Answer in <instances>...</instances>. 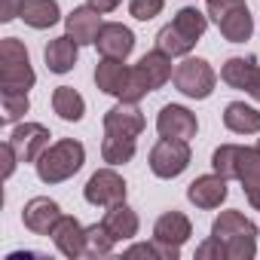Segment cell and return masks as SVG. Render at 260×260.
<instances>
[{
  "mask_svg": "<svg viewBox=\"0 0 260 260\" xmlns=\"http://www.w3.org/2000/svg\"><path fill=\"white\" fill-rule=\"evenodd\" d=\"M0 101H4V122L7 125H16L31 110L28 92H0Z\"/></svg>",
  "mask_w": 260,
  "mask_h": 260,
  "instance_id": "30",
  "label": "cell"
},
{
  "mask_svg": "<svg viewBox=\"0 0 260 260\" xmlns=\"http://www.w3.org/2000/svg\"><path fill=\"white\" fill-rule=\"evenodd\" d=\"M223 125L233 135H257L260 132V110L245 101H230L223 107Z\"/></svg>",
  "mask_w": 260,
  "mask_h": 260,
  "instance_id": "18",
  "label": "cell"
},
{
  "mask_svg": "<svg viewBox=\"0 0 260 260\" xmlns=\"http://www.w3.org/2000/svg\"><path fill=\"white\" fill-rule=\"evenodd\" d=\"M86 4H92V7L101 10V13H113V10L122 4V0H86Z\"/></svg>",
  "mask_w": 260,
  "mask_h": 260,
  "instance_id": "38",
  "label": "cell"
},
{
  "mask_svg": "<svg viewBox=\"0 0 260 260\" xmlns=\"http://www.w3.org/2000/svg\"><path fill=\"white\" fill-rule=\"evenodd\" d=\"M86 162V147L77 141V138H58L55 144H49L43 150V156L34 162L37 169V178L43 184H61L68 178H74Z\"/></svg>",
  "mask_w": 260,
  "mask_h": 260,
  "instance_id": "2",
  "label": "cell"
},
{
  "mask_svg": "<svg viewBox=\"0 0 260 260\" xmlns=\"http://www.w3.org/2000/svg\"><path fill=\"white\" fill-rule=\"evenodd\" d=\"M52 110L64 119V122H80L86 113V101L74 86H58L52 92Z\"/></svg>",
  "mask_w": 260,
  "mask_h": 260,
  "instance_id": "25",
  "label": "cell"
},
{
  "mask_svg": "<svg viewBox=\"0 0 260 260\" xmlns=\"http://www.w3.org/2000/svg\"><path fill=\"white\" fill-rule=\"evenodd\" d=\"M156 132L159 138H178V141H190L199 132V119L193 110H187L184 104H166L156 116Z\"/></svg>",
  "mask_w": 260,
  "mask_h": 260,
  "instance_id": "8",
  "label": "cell"
},
{
  "mask_svg": "<svg viewBox=\"0 0 260 260\" xmlns=\"http://www.w3.org/2000/svg\"><path fill=\"white\" fill-rule=\"evenodd\" d=\"M226 193H230L226 178L217 175V172H211V175H199V178L187 187V199H190L196 208H202V211H214V208H220V205L226 202Z\"/></svg>",
  "mask_w": 260,
  "mask_h": 260,
  "instance_id": "10",
  "label": "cell"
},
{
  "mask_svg": "<svg viewBox=\"0 0 260 260\" xmlns=\"http://www.w3.org/2000/svg\"><path fill=\"white\" fill-rule=\"evenodd\" d=\"M101 223L107 226V233L113 236V242H128V239H135L138 230H141V220H138L135 208H132V205H125V202L110 205Z\"/></svg>",
  "mask_w": 260,
  "mask_h": 260,
  "instance_id": "16",
  "label": "cell"
},
{
  "mask_svg": "<svg viewBox=\"0 0 260 260\" xmlns=\"http://www.w3.org/2000/svg\"><path fill=\"white\" fill-rule=\"evenodd\" d=\"M172 25H175L181 34H187L193 43H199V40H202V34L208 31V13H199L196 7H181V10L175 13Z\"/></svg>",
  "mask_w": 260,
  "mask_h": 260,
  "instance_id": "27",
  "label": "cell"
},
{
  "mask_svg": "<svg viewBox=\"0 0 260 260\" xmlns=\"http://www.w3.org/2000/svg\"><path fill=\"white\" fill-rule=\"evenodd\" d=\"M193 236V223H190V217L184 214V211H166V214H159L156 217V223H153V239H159V242H169V245H184L187 239Z\"/></svg>",
  "mask_w": 260,
  "mask_h": 260,
  "instance_id": "17",
  "label": "cell"
},
{
  "mask_svg": "<svg viewBox=\"0 0 260 260\" xmlns=\"http://www.w3.org/2000/svg\"><path fill=\"white\" fill-rule=\"evenodd\" d=\"M135 150H138V138L104 132V141H101V159H104L107 166H125V162H132V159H135Z\"/></svg>",
  "mask_w": 260,
  "mask_h": 260,
  "instance_id": "24",
  "label": "cell"
},
{
  "mask_svg": "<svg viewBox=\"0 0 260 260\" xmlns=\"http://www.w3.org/2000/svg\"><path fill=\"white\" fill-rule=\"evenodd\" d=\"M196 260H230L226 257V245L214 236H208L199 248H196Z\"/></svg>",
  "mask_w": 260,
  "mask_h": 260,
  "instance_id": "33",
  "label": "cell"
},
{
  "mask_svg": "<svg viewBox=\"0 0 260 260\" xmlns=\"http://www.w3.org/2000/svg\"><path fill=\"white\" fill-rule=\"evenodd\" d=\"M166 0H128V16L138 19V22H150L162 13Z\"/></svg>",
  "mask_w": 260,
  "mask_h": 260,
  "instance_id": "32",
  "label": "cell"
},
{
  "mask_svg": "<svg viewBox=\"0 0 260 260\" xmlns=\"http://www.w3.org/2000/svg\"><path fill=\"white\" fill-rule=\"evenodd\" d=\"M128 71H132V68H125L122 58H101V61L95 64V86H98L104 95L119 98L122 89H125Z\"/></svg>",
  "mask_w": 260,
  "mask_h": 260,
  "instance_id": "19",
  "label": "cell"
},
{
  "mask_svg": "<svg viewBox=\"0 0 260 260\" xmlns=\"http://www.w3.org/2000/svg\"><path fill=\"white\" fill-rule=\"evenodd\" d=\"M83 196L89 205H98V208H110V205H119L125 202L128 196V184L122 181V175H116L113 169H98L86 187H83Z\"/></svg>",
  "mask_w": 260,
  "mask_h": 260,
  "instance_id": "6",
  "label": "cell"
},
{
  "mask_svg": "<svg viewBox=\"0 0 260 260\" xmlns=\"http://www.w3.org/2000/svg\"><path fill=\"white\" fill-rule=\"evenodd\" d=\"M49 128L43 125V122H19L13 132H10V144L16 147V153H19V159L22 162H37L40 156H43V150L49 147Z\"/></svg>",
  "mask_w": 260,
  "mask_h": 260,
  "instance_id": "7",
  "label": "cell"
},
{
  "mask_svg": "<svg viewBox=\"0 0 260 260\" xmlns=\"http://www.w3.org/2000/svg\"><path fill=\"white\" fill-rule=\"evenodd\" d=\"M245 199L254 211H260V190H245Z\"/></svg>",
  "mask_w": 260,
  "mask_h": 260,
  "instance_id": "40",
  "label": "cell"
},
{
  "mask_svg": "<svg viewBox=\"0 0 260 260\" xmlns=\"http://www.w3.org/2000/svg\"><path fill=\"white\" fill-rule=\"evenodd\" d=\"M217 28H220V34H223L226 43H245V40H251V34H254V19H251V13H248V4H245V7H236L233 13H226V16L217 22Z\"/></svg>",
  "mask_w": 260,
  "mask_h": 260,
  "instance_id": "23",
  "label": "cell"
},
{
  "mask_svg": "<svg viewBox=\"0 0 260 260\" xmlns=\"http://www.w3.org/2000/svg\"><path fill=\"white\" fill-rule=\"evenodd\" d=\"M95 46H98L101 58H122L125 61L135 49V34H132V28H125L119 22H104L98 37H95Z\"/></svg>",
  "mask_w": 260,
  "mask_h": 260,
  "instance_id": "12",
  "label": "cell"
},
{
  "mask_svg": "<svg viewBox=\"0 0 260 260\" xmlns=\"http://www.w3.org/2000/svg\"><path fill=\"white\" fill-rule=\"evenodd\" d=\"M211 236L226 245L230 260H254L257 254V223L236 208H226L214 217Z\"/></svg>",
  "mask_w": 260,
  "mask_h": 260,
  "instance_id": "1",
  "label": "cell"
},
{
  "mask_svg": "<svg viewBox=\"0 0 260 260\" xmlns=\"http://www.w3.org/2000/svg\"><path fill=\"white\" fill-rule=\"evenodd\" d=\"M49 236H52V245L58 248L61 257H68V260L86 257V226L74 214H61Z\"/></svg>",
  "mask_w": 260,
  "mask_h": 260,
  "instance_id": "9",
  "label": "cell"
},
{
  "mask_svg": "<svg viewBox=\"0 0 260 260\" xmlns=\"http://www.w3.org/2000/svg\"><path fill=\"white\" fill-rule=\"evenodd\" d=\"M113 236L107 233L104 223H92L86 226V257H107L113 251Z\"/></svg>",
  "mask_w": 260,
  "mask_h": 260,
  "instance_id": "29",
  "label": "cell"
},
{
  "mask_svg": "<svg viewBox=\"0 0 260 260\" xmlns=\"http://www.w3.org/2000/svg\"><path fill=\"white\" fill-rule=\"evenodd\" d=\"M205 7H208V19L217 25L226 13H233L236 7H245V0H208Z\"/></svg>",
  "mask_w": 260,
  "mask_h": 260,
  "instance_id": "34",
  "label": "cell"
},
{
  "mask_svg": "<svg viewBox=\"0 0 260 260\" xmlns=\"http://www.w3.org/2000/svg\"><path fill=\"white\" fill-rule=\"evenodd\" d=\"M236 162H239V144H220L211 156V169L226 181H236Z\"/></svg>",
  "mask_w": 260,
  "mask_h": 260,
  "instance_id": "31",
  "label": "cell"
},
{
  "mask_svg": "<svg viewBox=\"0 0 260 260\" xmlns=\"http://www.w3.org/2000/svg\"><path fill=\"white\" fill-rule=\"evenodd\" d=\"M58 217H61V205L55 199H49V196H34L22 208V223L34 236H49L52 226L58 223Z\"/></svg>",
  "mask_w": 260,
  "mask_h": 260,
  "instance_id": "11",
  "label": "cell"
},
{
  "mask_svg": "<svg viewBox=\"0 0 260 260\" xmlns=\"http://www.w3.org/2000/svg\"><path fill=\"white\" fill-rule=\"evenodd\" d=\"M257 58L254 55H233V58H226L223 61V68H220V80L230 86V89H248L251 86V80H254V74H257Z\"/></svg>",
  "mask_w": 260,
  "mask_h": 260,
  "instance_id": "22",
  "label": "cell"
},
{
  "mask_svg": "<svg viewBox=\"0 0 260 260\" xmlns=\"http://www.w3.org/2000/svg\"><path fill=\"white\" fill-rule=\"evenodd\" d=\"M245 92H248L254 101H260V68H257V74H254V80H251V86H248Z\"/></svg>",
  "mask_w": 260,
  "mask_h": 260,
  "instance_id": "39",
  "label": "cell"
},
{
  "mask_svg": "<svg viewBox=\"0 0 260 260\" xmlns=\"http://www.w3.org/2000/svg\"><path fill=\"white\" fill-rule=\"evenodd\" d=\"M135 68L144 74V80L150 83V89H153V92H156V89H162V86L175 77V71H172V55H166L162 49H153V52L141 55Z\"/></svg>",
  "mask_w": 260,
  "mask_h": 260,
  "instance_id": "21",
  "label": "cell"
},
{
  "mask_svg": "<svg viewBox=\"0 0 260 260\" xmlns=\"http://www.w3.org/2000/svg\"><path fill=\"white\" fill-rule=\"evenodd\" d=\"M190 141H178V138H159L150 150V172L162 181H172L178 175H184L190 169Z\"/></svg>",
  "mask_w": 260,
  "mask_h": 260,
  "instance_id": "5",
  "label": "cell"
},
{
  "mask_svg": "<svg viewBox=\"0 0 260 260\" xmlns=\"http://www.w3.org/2000/svg\"><path fill=\"white\" fill-rule=\"evenodd\" d=\"M205 4H208V0H205Z\"/></svg>",
  "mask_w": 260,
  "mask_h": 260,
  "instance_id": "42",
  "label": "cell"
},
{
  "mask_svg": "<svg viewBox=\"0 0 260 260\" xmlns=\"http://www.w3.org/2000/svg\"><path fill=\"white\" fill-rule=\"evenodd\" d=\"M22 13V0H0V22H13Z\"/></svg>",
  "mask_w": 260,
  "mask_h": 260,
  "instance_id": "37",
  "label": "cell"
},
{
  "mask_svg": "<svg viewBox=\"0 0 260 260\" xmlns=\"http://www.w3.org/2000/svg\"><path fill=\"white\" fill-rule=\"evenodd\" d=\"M257 147H260V138H257Z\"/></svg>",
  "mask_w": 260,
  "mask_h": 260,
  "instance_id": "41",
  "label": "cell"
},
{
  "mask_svg": "<svg viewBox=\"0 0 260 260\" xmlns=\"http://www.w3.org/2000/svg\"><path fill=\"white\" fill-rule=\"evenodd\" d=\"M193 40L187 37V34H181L172 22L169 25H162L159 31H156V49H162L166 55H172V58H178V55H190L193 52Z\"/></svg>",
  "mask_w": 260,
  "mask_h": 260,
  "instance_id": "28",
  "label": "cell"
},
{
  "mask_svg": "<svg viewBox=\"0 0 260 260\" xmlns=\"http://www.w3.org/2000/svg\"><path fill=\"white\" fill-rule=\"evenodd\" d=\"M37 83L31 55L19 37L0 40V92H28Z\"/></svg>",
  "mask_w": 260,
  "mask_h": 260,
  "instance_id": "3",
  "label": "cell"
},
{
  "mask_svg": "<svg viewBox=\"0 0 260 260\" xmlns=\"http://www.w3.org/2000/svg\"><path fill=\"white\" fill-rule=\"evenodd\" d=\"M101 10H95L92 4H86V7H74L68 16H64V34L68 37H74L80 46H89V43H95V37H98V31H101Z\"/></svg>",
  "mask_w": 260,
  "mask_h": 260,
  "instance_id": "14",
  "label": "cell"
},
{
  "mask_svg": "<svg viewBox=\"0 0 260 260\" xmlns=\"http://www.w3.org/2000/svg\"><path fill=\"white\" fill-rule=\"evenodd\" d=\"M104 132L138 138L144 132V113H141L138 101H119V104H113L104 113Z\"/></svg>",
  "mask_w": 260,
  "mask_h": 260,
  "instance_id": "13",
  "label": "cell"
},
{
  "mask_svg": "<svg viewBox=\"0 0 260 260\" xmlns=\"http://www.w3.org/2000/svg\"><path fill=\"white\" fill-rule=\"evenodd\" d=\"M19 19L34 31H46V28L61 22V10H58L55 0H22Z\"/></svg>",
  "mask_w": 260,
  "mask_h": 260,
  "instance_id": "20",
  "label": "cell"
},
{
  "mask_svg": "<svg viewBox=\"0 0 260 260\" xmlns=\"http://www.w3.org/2000/svg\"><path fill=\"white\" fill-rule=\"evenodd\" d=\"M77 58H80V43L68 34L49 40L46 49H43V61L52 74H71L77 68Z\"/></svg>",
  "mask_w": 260,
  "mask_h": 260,
  "instance_id": "15",
  "label": "cell"
},
{
  "mask_svg": "<svg viewBox=\"0 0 260 260\" xmlns=\"http://www.w3.org/2000/svg\"><path fill=\"white\" fill-rule=\"evenodd\" d=\"M0 162H4V178L10 181V178H13V172H16V166L22 162V159H19V153H16V147H13L10 141L0 144Z\"/></svg>",
  "mask_w": 260,
  "mask_h": 260,
  "instance_id": "35",
  "label": "cell"
},
{
  "mask_svg": "<svg viewBox=\"0 0 260 260\" xmlns=\"http://www.w3.org/2000/svg\"><path fill=\"white\" fill-rule=\"evenodd\" d=\"M175 89L181 92V95H187V98H196V101H202V98H208L211 92H214V86H217V74H214V68L205 61V58H193V55H187L178 68H175Z\"/></svg>",
  "mask_w": 260,
  "mask_h": 260,
  "instance_id": "4",
  "label": "cell"
},
{
  "mask_svg": "<svg viewBox=\"0 0 260 260\" xmlns=\"http://www.w3.org/2000/svg\"><path fill=\"white\" fill-rule=\"evenodd\" d=\"M125 257H150V260H159V254H156V245H153V242H141V245L125 248Z\"/></svg>",
  "mask_w": 260,
  "mask_h": 260,
  "instance_id": "36",
  "label": "cell"
},
{
  "mask_svg": "<svg viewBox=\"0 0 260 260\" xmlns=\"http://www.w3.org/2000/svg\"><path fill=\"white\" fill-rule=\"evenodd\" d=\"M236 181L242 184V190H260V147H242L239 144Z\"/></svg>",
  "mask_w": 260,
  "mask_h": 260,
  "instance_id": "26",
  "label": "cell"
}]
</instances>
